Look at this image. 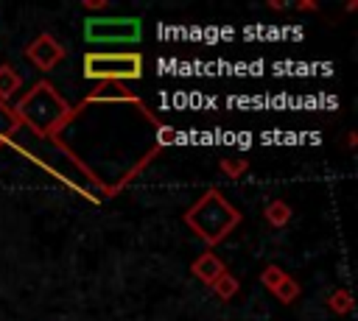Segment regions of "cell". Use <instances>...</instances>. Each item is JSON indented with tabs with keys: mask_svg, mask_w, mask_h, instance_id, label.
I'll use <instances>...</instances> for the list:
<instances>
[{
	"mask_svg": "<svg viewBox=\"0 0 358 321\" xmlns=\"http://www.w3.org/2000/svg\"><path fill=\"white\" fill-rule=\"evenodd\" d=\"M185 223L193 234H199L207 246H218L238 223H241V212L224 198V193L218 190H207L187 212H185Z\"/></svg>",
	"mask_w": 358,
	"mask_h": 321,
	"instance_id": "obj_1",
	"label": "cell"
},
{
	"mask_svg": "<svg viewBox=\"0 0 358 321\" xmlns=\"http://www.w3.org/2000/svg\"><path fill=\"white\" fill-rule=\"evenodd\" d=\"M14 117L28 128H34L36 134H53L70 117V106L56 95L50 84H36L14 106Z\"/></svg>",
	"mask_w": 358,
	"mask_h": 321,
	"instance_id": "obj_2",
	"label": "cell"
},
{
	"mask_svg": "<svg viewBox=\"0 0 358 321\" xmlns=\"http://www.w3.org/2000/svg\"><path fill=\"white\" fill-rule=\"evenodd\" d=\"M84 75L92 81H131L143 75V56L140 53H87L84 56Z\"/></svg>",
	"mask_w": 358,
	"mask_h": 321,
	"instance_id": "obj_3",
	"label": "cell"
},
{
	"mask_svg": "<svg viewBox=\"0 0 358 321\" xmlns=\"http://www.w3.org/2000/svg\"><path fill=\"white\" fill-rule=\"evenodd\" d=\"M87 42L98 45H117V42H137L140 39V20L137 17H92L84 25Z\"/></svg>",
	"mask_w": 358,
	"mask_h": 321,
	"instance_id": "obj_4",
	"label": "cell"
},
{
	"mask_svg": "<svg viewBox=\"0 0 358 321\" xmlns=\"http://www.w3.org/2000/svg\"><path fill=\"white\" fill-rule=\"evenodd\" d=\"M25 56L31 59V64L36 67V70H53L62 59H64V47H62V42L53 36V33H39L31 45H28V50H25Z\"/></svg>",
	"mask_w": 358,
	"mask_h": 321,
	"instance_id": "obj_5",
	"label": "cell"
},
{
	"mask_svg": "<svg viewBox=\"0 0 358 321\" xmlns=\"http://www.w3.org/2000/svg\"><path fill=\"white\" fill-rule=\"evenodd\" d=\"M227 271V265L213 254V251H204V254H199L196 260H193V265H190V274L196 276V279H201L204 285H213L221 274Z\"/></svg>",
	"mask_w": 358,
	"mask_h": 321,
	"instance_id": "obj_6",
	"label": "cell"
},
{
	"mask_svg": "<svg viewBox=\"0 0 358 321\" xmlns=\"http://www.w3.org/2000/svg\"><path fill=\"white\" fill-rule=\"evenodd\" d=\"M263 218H266V223H268V226L282 229V226L291 221V204H288V201H282V198H274V201H268V204H266Z\"/></svg>",
	"mask_w": 358,
	"mask_h": 321,
	"instance_id": "obj_7",
	"label": "cell"
},
{
	"mask_svg": "<svg viewBox=\"0 0 358 321\" xmlns=\"http://www.w3.org/2000/svg\"><path fill=\"white\" fill-rule=\"evenodd\" d=\"M22 87V78L20 73L11 67V64H3L0 67V103H8Z\"/></svg>",
	"mask_w": 358,
	"mask_h": 321,
	"instance_id": "obj_8",
	"label": "cell"
},
{
	"mask_svg": "<svg viewBox=\"0 0 358 321\" xmlns=\"http://www.w3.org/2000/svg\"><path fill=\"white\" fill-rule=\"evenodd\" d=\"M90 100H134V103H137V98H134L123 84H117V81L101 84V87L90 95Z\"/></svg>",
	"mask_w": 358,
	"mask_h": 321,
	"instance_id": "obj_9",
	"label": "cell"
},
{
	"mask_svg": "<svg viewBox=\"0 0 358 321\" xmlns=\"http://www.w3.org/2000/svg\"><path fill=\"white\" fill-rule=\"evenodd\" d=\"M210 288H213V293H215L221 301H229V299H235V293L241 290V282H238L229 271H224V274H221Z\"/></svg>",
	"mask_w": 358,
	"mask_h": 321,
	"instance_id": "obj_10",
	"label": "cell"
},
{
	"mask_svg": "<svg viewBox=\"0 0 358 321\" xmlns=\"http://www.w3.org/2000/svg\"><path fill=\"white\" fill-rule=\"evenodd\" d=\"M352 296H350V290H344V288H338V290H333L330 296H327V307L336 313V315H347V313H352Z\"/></svg>",
	"mask_w": 358,
	"mask_h": 321,
	"instance_id": "obj_11",
	"label": "cell"
},
{
	"mask_svg": "<svg viewBox=\"0 0 358 321\" xmlns=\"http://www.w3.org/2000/svg\"><path fill=\"white\" fill-rule=\"evenodd\" d=\"M271 293H274L282 304H291V301H296V299H299V293H302V290H299V282H296V279H291V276L285 274V279H282Z\"/></svg>",
	"mask_w": 358,
	"mask_h": 321,
	"instance_id": "obj_12",
	"label": "cell"
},
{
	"mask_svg": "<svg viewBox=\"0 0 358 321\" xmlns=\"http://www.w3.org/2000/svg\"><path fill=\"white\" fill-rule=\"evenodd\" d=\"M218 167H221L229 179H238V176H243V173L249 170V159H246V156H224V159L218 162Z\"/></svg>",
	"mask_w": 358,
	"mask_h": 321,
	"instance_id": "obj_13",
	"label": "cell"
},
{
	"mask_svg": "<svg viewBox=\"0 0 358 321\" xmlns=\"http://www.w3.org/2000/svg\"><path fill=\"white\" fill-rule=\"evenodd\" d=\"M20 126V120L14 117V112L6 106V103H0V145L11 137V131Z\"/></svg>",
	"mask_w": 358,
	"mask_h": 321,
	"instance_id": "obj_14",
	"label": "cell"
},
{
	"mask_svg": "<svg viewBox=\"0 0 358 321\" xmlns=\"http://www.w3.org/2000/svg\"><path fill=\"white\" fill-rule=\"evenodd\" d=\"M282 279H285V271H282L280 265H266V268L260 271V285H263L266 290H274Z\"/></svg>",
	"mask_w": 358,
	"mask_h": 321,
	"instance_id": "obj_15",
	"label": "cell"
},
{
	"mask_svg": "<svg viewBox=\"0 0 358 321\" xmlns=\"http://www.w3.org/2000/svg\"><path fill=\"white\" fill-rule=\"evenodd\" d=\"M176 140V131L171 126H159V145H171Z\"/></svg>",
	"mask_w": 358,
	"mask_h": 321,
	"instance_id": "obj_16",
	"label": "cell"
},
{
	"mask_svg": "<svg viewBox=\"0 0 358 321\" xmlns=\"http://www.w3.org/2000/svg\"><path fill=\"white\" fill-rule=\"evenodd\" d=\"M81 8H87V11H106L109 3H106V0H84Z\"/></svg>",
	"mask_w": 358,
	"mask_h": 321,
	"instance_id": "obj_17",
	"label": "cell"
},
{
	"mask_svg": "<svg viewBox=\"0 0 358 321\" xmlns=\"http://www.w3.org/2000/svg\"><path fill=\"white\" fill-rule=\"evenodd\" d=\"M294 8H299V11H316L319 6H316V3H310V0H302V3H296Z\"/></svg>",
	"mask_w": 358,
	"mask_h": 321,
	"instance_id": "obj_18",
	"label": "cell"
},
{
	"mask_svg": "<svg viewBox=\"0 0 358 321\" xmlns=\"http://www.w3.org/2000/svg\"><path fill=\"white\" fill-rule=\"evenodd\" d=\"M355 142H358V137H355V134H350V137H347V145H350V148H355Z\"/></svg>",
	"mask_w": 358,
	"mask_h": 321,
	"instance_id": "obj_19",
	"label": "cell"
}]
</instances>
